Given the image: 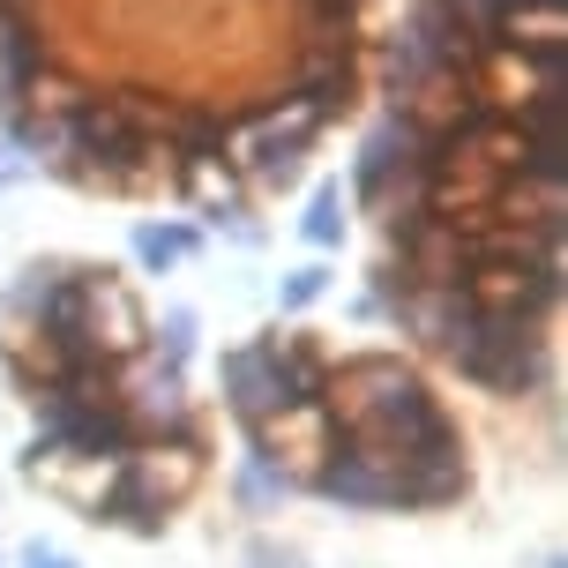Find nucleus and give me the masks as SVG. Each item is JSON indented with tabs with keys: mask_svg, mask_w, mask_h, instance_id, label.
I'll return each mask as SVG.
<instances>
[{
	"mask_svg": "<svg viewBox=\"0 0 568 568\" xmlns=\"http://www.w3.org/2000/svg\"><path fill=\"white\" fill-rule=\"evenodd\" d=\"M464 382H479L494 397H524L539 389V322L509 307H471V329L449 344Z\"/></svg>",
	"mask_w": 568,
	"mask_h": 568,
	"instance_id": "f257e3e1",
	"label": "nucleus"
},
{
	"mask_svg": "<svg viewBox=\"0 0 568 568\" xmlns=\"http://www.w3.org/2000/svg\"><path fill=\"white\" fill-rule=\"evenodd\" d=\"M389 479H397V509H449L464 501V486H471V464H464V434H434L419 449H404L389 464Z\"/></svg>",
	"mask_w": 568,
	"mask_h": 568,
	"instance_id": "f03ea898",
	"label": "nucleus"
},
{
	"mask_svg": "<svg viewBox=\"0 0 568 568\" xmlns=\"http://www.w3.org/2000/svg\"><path fill=\"white\" fill-rule=\"evenodd\" d=\"M352 98H359V75H352V45H314V53L300 60V83H292V98H284V105H300V120L329 128V120L352 113Z\"/></svg>",
	"mask_w": 568,
	"mask_h": 568,
	"instance_id": "7ed1b4c3",
	"label": "nucleus"
},
{
	"mask_svg": "<svg viewBox=\"0 0 568 568\" xmlns=\"http://www.w3.org/2000/svg\"><path fill=\"white\" fill-rule=\"evenodd\" d=\"M314 494H329V501H344V509H397L389 464L367 456L359 442H344V434H337V449H329V464L314 471Z\"/></svg>",
	"mask_w": 568,
	"mask_h": 568,
	"instance_id": "20e7f679",
	"label": "nucleus"
},
{
	"mask_svg": "<svg viewBox=\"0 0 568 568\" xmlns=\"http://www.w3.org/2000/svg\"><path fill=\"white\" fill-rule=\"evenodd\" d=\"M98 524H128V531H165L172 524V494L150 479L142 449L120 456V471L105 479V494H98Z\"/></svg>",
	"mask_w": 568,
	"mask_h": 568,
	"instance_id": "39448f33",
	"label": "nucleus"
},
{
	"mask_svg": "<svg viewBox=\"0 0 568 568\" xmlns=\"http://www.w3.org/2000/svg\"><path fill=\"white\" fill-rule=\"evenodd\" d=\"M225 404H232V419L247 426V434H262V419L277 412V374H270V337L255 344H240V352H225Z\"/></svg>",
	"mask_w": 568,
	"mask_h": 568,
	"instance_id": "423d86ee",
	"label": "nucleus"
},
{
	"mask_svg": "<svg viewBox=\"0 0 568 568\" xmlns=\"http://www.w3.org/2000/svg\"><path fill=\"white\" fill-rule=\"evenodd\" d=\"M314 135H322L314 120H292V128H270V135H255V150H247V172H255L262 187H284V180L300 172V158H307Z\"/></svg>",
	"mask_w": 568,
	"mask_h": 568,
	"instance_id": "0eeeda50",
	"label": "nucleus"
},
{
	"mask_svg": "<svg viewBox=\"0 0 568 568\" xmlns=\"http://www.w3.org/2000/svg\"><path fill=\"white\" fill-rule=\"evenodd\" d=\"M225 150H232V120L217 113H180L172 120V158H180V180L202 165H225Z\"/></svg>",
	"mask_w": 568,
	"mask_h": 568,
	"instance_id": "6e6552de",
	"label": "nucleus"
},
{
	"mask_svg": "<svg viewBox=\"0 0 568 568\" xmlns=\"http://www.w3.org/2000/svg\"><path fill=\"white\" fill-rule=\"evenodd\" d=\"M284 494H292V471H284L277 456H270V442H262V434H247V464H240V501H247V509H277Z\"/></svg>",
	"mask_w": 568,
	"mask_h": 568,
	"instance_id": "1a4fd4ad",
	"label": "nucleus"
},
{
	"mask_svg": "<svg viewBox=\"0 0 568 568\" xmlns=\"http://www.w3.org/2000/svg\"><path fill=\"white\" fill-rule=\"evenodd\" d=\"M187 247H195V240H187L180 225H142L135 232V262H142V270H172Z\"/></svg>",
	"mask_w": 568,
	"mask_h": 568,
	"instance_id": "9d476101",
	"label": "nucleus"
},
{
	"mask_svg": "<svg viewBox=\"0 0 568 568\" xmlns=\"http://www.w3.org/2000/svg\"><path fill=\"white\" fill-rule=\"evenodd\" d=\"M307 240H314V247H337V240H344V217H337V187H322V195L307 202Z\"/></svg>",
	"mask_w": 568,
	"mask_h": 568,
	"instance_id": "9b49d317",
	"label": "nucleus"
},
{
	"mask_svg": "<svg viewBox=\"0 0 568 568\" xmlns=\"http://www.w3.org/2000/svg\"><path fill=\"white\" fill-rule=\"evenodd\" d=\"M322 284H329V270H292L277 300H284L292 314H300V307H314V300H322Z\"/></svg>",
	"mask_w": 568,
	"mask_h": 568,
	"instance_id": "f8f14e48",
	"label": "nucleus"
},
{
	"mask_svg": "<svg viewBox=\"0 0 568 568\" xmlns=\"http://www.w3.org/2000/svg\"><path fill=\"white\" fill-rule=\"evenodd\" d=\"M16 45H30V23L16 0H0V53H16Z\"/></svg>",
	"mask_w": 568,
	"mask_h": 568,
	"instance_id": "ddd939ff",
	"label": "nucleus"
},
{
	"mask_svg": "<svg viewBox=\"0 0 568 568\" xmlns=\"http://www.w3.org/2000/svg\"><path fill=\"white\" fill-rule=\"evenodd\" d=\"M187 337H195V314H172V322H165V352H172V367L187 359Z\"/></svg>",
	"mask_w": 568,
	"mask_h": 568,
	"instance_id": "4468645a",
	"label": "nucleus"
},
{
	"mask_svg": "<svg viewBox=\"0 0 568 568\" xmlns=\"http://www.w3.org/2000/svg\"><path fill=\"white\" fill-rule=\"evenodd\" d=\"M16 568H75V561H68V554H53V546H30Z\"/></svg>",
	"mask_w": 568,
	"mask_h": 568,
	"instance_id": "2eb2a0df",
	"label": "nucleus"
}]
</instances>
